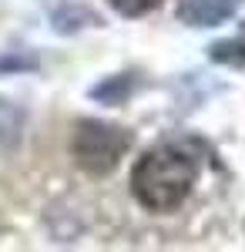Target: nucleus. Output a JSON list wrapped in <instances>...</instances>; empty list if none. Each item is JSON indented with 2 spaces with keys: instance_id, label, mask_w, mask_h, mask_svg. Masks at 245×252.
I'll return each mask as SVG.
<instances>
[{
  "instance_id": "4",
  "label": "nucleus",
  "mask_w": 245,
  "mask_h": 252,
  "mask_svg": "<svg viewBox=\"0 0 245 252\" xmlns=\"http://www.w3.org/2000/svg\"><path fill=\"white\" fill-rule=\"evenodd\" d=\"M20 135H24V111H20L14 101H3L0 97V155L14 152Z\"/></svg>"
},
{
  "instance_id": "3",
  "label": "nucleus",
  "mask_w": 245,
  "mask_h": 252,
  "mask_svg": "<svg viewBox=\"0 0 245 252\" xmlns=\"http://www.w3.org/2000/svg\"><path fill=\"white\" fill-rule=\"evenodd\" d=\"M239 0H178L175 14L188 27H218L228 17H235Z\"/></svg>"
},
{
  "instance_id": "6",
  "label": "nucleus",
  "mask_w": 245,
  "mask_h": 252,
  "mask_svg": "<svg viewBox=\"0 0 245 252\" xmlns=\"http://www.w3.org/2000/svg\"><path fill=\"white\" fill-rule=\"evenodd\" d=\"M108 3H111L121 17H145L154 7H161L165 0H108Z\"/></svg>"
},
{
  "instance_id": "1",
  "label": "nucleus",
  "mask_w": 245,
  "mask_h": 252,
  "mask_svg": "<svg viewBox=\"0 0 245 252\" xmlns=\"http://www.w3.org/2000/svg\"><path fill=\"white\" fill-rule=\"evenodd\" d=\"M198 158L188 145H154L131 172V195L148 212H175L191 195Z\"/></svg>"
},
{
  "instance_id": "2",
  "label": "nucleus",
  "mask_w": 245,
  "mask_h": 252,
  "mask_svg": "<svg viewBox=\"0 0 245 252\" xmlns=\"http://www.w3.org/2000/svg\"><path fill=\"white\" fill-rule=\"evenodd\" d=\"M131 148V135L108 121H81L71 138V155L88 175H111Z\"/></svg>"
},
{
  "instance_id": "5",
  "label": "nucleus",
  "mask_w": 245,
  "mask_h": 252,
  "mask_svg": "<svg viewBox=\"0 0 245 252\" xmlns=\"http://www.w3.org/2000/svg\"><path fill=\"white\" fill-rule=\"evenodd\" d=\"M208 58L215 64H228V67H245V27L235 37H225L208 47Z\"/></svg>"
}]
</instances>
